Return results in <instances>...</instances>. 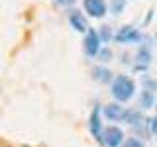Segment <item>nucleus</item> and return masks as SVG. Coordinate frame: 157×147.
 <instances>
[{"instance_id": "9d476101", "label": "nucleus", "mask_w": 157, "mask_h": 147, "mask_svg": "<svg viewBox=\"0 0 157 147\" xmlns=\"http://www.w3.org/2000/svg\"><path fill=\"white\" fill-rule=\"evenodd\" d=\"M94 78L98 82H110V78H112V73L108 71V69H94Z\"/></svg>"}, {"instance_id": "2eb2a0df", "label": "nucleus", "mask_w": 157, "mask_h": 147, "mask_svg": "<svg viewBox=\"0 0 157 147\" xmlns=\"http://www.w3.org/2000/svg\"><path fill=\"white\" fill-rule=\"evenodd\" d=\"M110 37H112V32H108V28L104 26V29H102V39L106 41V39H110Z\"/></svg>"}, {"instance_id": "0eeeda50", "label": "nucleus", "mask_w": 157, "mask_h": 147, "mask_svg": "<svg viewBox=\"0 0 157 147\" xmlns=\"http://www.w3.org/2000/svg\"><path fill=\"white\" fill-rule=\"evenodd\" d=\"M118 41H122V43H130V41H136V39H140V33L136 32L134 28H124L120 33L116 36Z\"/></svg>"}, {"instance_id": "7ed1b4c3", "label": "nucleus", "mask_w": 157, "mask_h": 147, "mask_svg": "<svg viewBox=\"0 0 157 147\" xmlns=\"http://www.w3.org/2000/svg\"><path fill=\"white\" fill-rule=\"evenodd\" d=\"M100 43L102 39L100 36H98V32H94V29H90V32H86V37H85V53L88 57H96L100 55Z\"/></svg>"}, {"instance_id": "f03ea898", "label": "nucleus", "mask_w": 157, "mask_h": 147, "mask_svg": "<svg viewBox=\"0 0 157 147\" xmlns=\"http://www.w3.org/2000/svg\"><path fill=\"white\" fill-rule=\"evenodd\" d=\"M126 141L124 131L118 126H106L104 131H102V143L106 147H122Z\"/></svg>"}, {"instance_id": "dca6fc26", "label": "nucleus", "mask_w": 157, "mask_h": 147, "mask_svg": "<svg viewBox=\"0 0 157 147\" xmlns=\"http://www.w3.org/2000/svg\"><path fill=\"white\" fill-rule=\"evenodd\" d=\"M155 131H157V116L151 120V134H155Z\"/></svg>"}, {"instance_id": "9b49d317", "label": "nucleus", "mask_w": 157, "mask_h": 147, "mask_svg": "<svg viewBox=\"0 0 157 147\" xmlns=\"http://www.w3.org/2000/svg\"><path fill=\"white\" fill-rule=\"evenodd\" d=\"M124 120L128 122V124L136 126L137 122H141V118H140V114H137L136 110H126V116H124Z\"/></svg>"}, {"instance_id": "39448f33", "label": "nucleus", "mask_w": 157, "mask_h": 147, "mask_svg": "<svg viewBox=\"0 0 157 147\" xmlns=\"http://www.w3.org/2000/svg\"><path fill=\"white\" fill-rule=\"evenodd\" d=\"M85 10L94 18H102L106 14V2L104 0H85Z\"/></svg>"}, {"instance_id": "423d86ee", "label": "nucleus", "mask_w": 157, "mask_h": 147, "mask_svg": "<svg viewBox=\"0 0 157 147\" xmlns=\"http://www.w3.org/2000/svg\"><path fill=\"white\" fill-rule=\"evenodd\" d=\"M102 131H104V127L100 126V108H94V112H92L90 116V134L96 137V139L102 141Z\"/></svg>"}, {"instance_id": "4468645a", "label": "nucleus", "mask_w": 157, "mask_h": 147, "mask_svg": "<svg viewBox=\"0 0 157 147\" xmlns=\"http://www.w3.org/2000/svg\"><path fill=\"white\" fill-rule=\"evenodd\" d=\"M100 57H102V61H108V59H112V51L104 49V51H100Z\"/></svg>"}, {"instance_id": "1a4fd4ad", "label": "nucleus", "mask_w": 157, "mask_h": 147, "mask_svg": "<svg viewBox=\"0 0 157 147\" xmlns=\"http://www.w3.org/2000/svg\"><path fill=\"white\" fill-rule=\"evenodd\" d=\"M140 106L144 108V110H147V108L155 106V96L151 90H141V96H140Z\"/></svg>"}, {"instance_id": "ddd939ff", "label": "nucleus", "mask_w": 157, "mask_h": 147, "mask_svg": "<svg viewBox=\"0 0 157 147\" xmlns=\"http://www.w3.org/2000/svg\"><path fill=\"white\" fill-rule=\"evenodd\" d=\"M137 57H140V61L147 63V61H149V51H147V49H141V51L137 53Z\"/></svg>"}, {"instance_id": "f8f14e48", "label": "nucleus", "mask_w": 157, "mask_h": 147, "mask_svg": "<svg viewBox=\"0 0 157 147\" xmlns=\"http://www.w3.org/2000/svg\"><path fill=\"white\" fill-rule=\"evenodd\" d=\"M122 147H145V145H144V141H140L137 137H128Z\"/></svg>"}, {"instance_id": "20e7f679", "label": "nucleus", "mask_w": 157, "mask_h": 147, "mask_svg": "<svg viewBox=\"0 0 157 147\" xmlns=\"http://www.w3.org/2000/svg\"><path fill=\"white\" fill-rule=\"evenodd\" d=\"M102 114H104L106 120H110V122H120V120H124L126 110H124L120 104H118V102H110L108 106H104Z\"/></svg>"}, {"instance_id": "6e6552de", "label": "nucleus", "mask_w": 157, "mask_h": 147, "mask_svg": "<svg viewBox=\"0 0 157 147\" xmlns=\"http://www.w3.org/2000/svg\"><path fill=\"white\" fill-rule=\"evenodd\" d=\"M69 20H71V26L77 29V32H86V20L82 14H78V12H73L71 16H69Z\"/></svg>"}, {"instance_id": "f257e3e1", "label": "nucleus", "mask_w": 157, "mask_h": 147, "mask_svg": "<svg viewBox=\"0 0 157 147\" xmlns=\"http://www.w3.org/2000/svg\"><path fill=\"white\" fill-rule=\"evenodd\" d=\"M110 92H112V96H114L116 102H128L136 92V85H134V81H132L130 77L120 75V77H116L114 81H112Z\"/></svg>"}, {"instance_id": "f3484780", "label": "nucleus", "mask_w": 157, "mask_h": 147, "mask_svg": "<svg viewBox=\"0 0 157 147\" xmlns=\"http://www.w3.org/2000/svg\"><path fill=\"white\" fill-rule=\"evenodd\" d=\"M57 2H63V4H71L73 0H57Z\"/></svg>"}]
</instances>
